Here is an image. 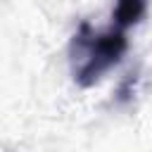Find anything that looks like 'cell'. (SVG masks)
<instances>
[{
    "instance_id": "7a4b0ae2",
    "label": "cell",
    "mask_w": 152,
    "mask_h": 152,
    "mask_svg": "<svg viewBox=\"0 0 152 152\" xmlns=\"http://www.w3.org/2000/svg\"><path fill=\"white\" fill-rule=\"evenodd\" d=\"M145 14H147V0H116L114 14H112V19H114L112 26L128 31L131 26L140 24Z\"/></svg>"
},
{
    "instance_id": "6da1fadb",
    "label": "cell",
    "mask_w": 152,
    "mask_h": 152,
    "mask_svg": "<svg viewBox=\"0 0 152 152\" xmlns=\"http://www.w3.org/2000/svg\"><path fill=\"white\" fill-rule=\"evenodd\" d=\"M128 50L126 31L112 26L109 31H95L88 21H81L69 43V59L74 81L81 88L95 86L109 69H114Z\"/></svg>"
}]
</instances>
